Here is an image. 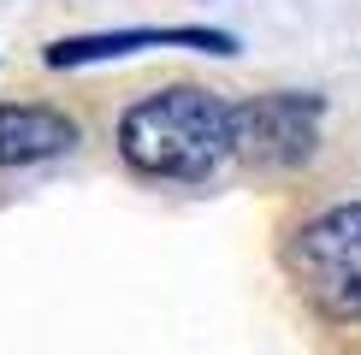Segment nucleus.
Here are the masks:
<instances>
[{
	"instance_id": "f257e3e1",
	"label": "nucleus",
	"mask_w": 361,
	"mask_h": 355,
	"mask_svg": "<svg viewBox=\"0 0 361 355\" xmlns=\"http://www.w3.org/2000/svg\"><path fill=\"white\" fill-rule=\"evenodd\" d=\"M118 160L160 184H207L231 160V101L202 83H172L137 95L118 113Z\"/></svg>"
},
{
	"instance_id": "f03ea898",
	"label": "nucleus",
	"mask_w": 361,
	"mask_h": 355,
	"mask_svg": "<svg viewBox=\"0 0 361 355\" xmlns=\"http://www.w3.org/2000/svg\"><path fill=\"white\" fill-rule=\"evenodd\" d=\"M290 278L302 302L332 325H361V201L314 213L290 237Z\"/></svg>"
},
{
	"instance_id": "7ed1b4c3",
	"label": "nucleus",
	"mask_w": 361,
	"mask_h": 355,
	"mask_svg": "<svg viewBox=\"0 0 361 355\" xmlns=\"http://www.w3.org/2000/svg\"><path fill=\"white\" fill-rule=\"evenodd\" d=\"M320 95H255L243 107H231V160H243L255 172H284V166H302L320 142Z\"/></svg>"
},
{
	"instance_id": "20e7f679",
	"label": "nucleus",
	"mask_w": 361,
	"mask_h": 355,
	"mask_svg": "<svg viewBox=\"0 0 361 355\" xmlns=\"http://www.w3.org/2000/svg\"><path fill=\"white\" fill-rule=\"evenodd\" d=\"M148 48H195V54H237L231 30H207V24H172V30H101V36H66L48 42V66L54 71H78V66H101V59H130Z\"/></svg>"
},
{
	"instance_id": "39448f33",
	"label": "nucleus",
	"mask_w": 361,
	"mask_h": 355,
	"mask_svg": "<svg viewBox=\"0 0 361 355\" xmlns=\"http://www.w3.org/2000/svg\"><path fill=\"white\" fill-rule=\"evenodd\" d=\"M78 118L48 101H0V172L6 166H36L78 148Z\"/></svg>"
}]
</instances>
